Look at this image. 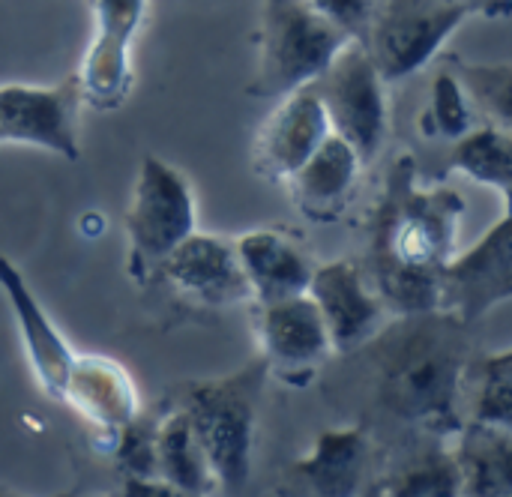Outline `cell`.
Returning a JSON list of instances; mask_svg holds the SVG:
<instances>
[{
    "label": "cell",
    "instance_id": "cell-29",
    "mask_svg": "<svg viewBox=\"0 0 512 497\" xmlns=\"http://www.w3.org/2000/svg\"><path fill=\"white\" fill-rule=\"evenodd\" d=\"M462 3L468 12H480V15H492V18H504L510 15L512 0H456Z\"/></svg>",
    "mask_w": 512,
    "mask_h": 497
},
{
    "label": "cell",
    "instance_id": "cell-12",
    "mask_svg": "<svg viewBox=\"0 0 512 497\" xmlns=\"http://www.w3.org/2000/svg\"><path fill=\"white\" fill-rule=\"evenodd\" d=\"M258 336L267 369L291 387H306L333 354L324 318L309 294L261 303Z\"/></svg>",
    "mask_w": 512,
    "mask_h": 497
},
{
    "label": "cell",
    "instance_id": "cell-5",
    "mask_svg": "<svg viewBox=\"0 0 512 497\" xmlns=\"http://www.w3.org/2000/svg\"><path fill=\"white\" fill-rule=\"evenodd\" d=\"M123 225L129 237L126 270L138 285H150L165 255L195 231V195L186 174L147 153Z\"/></svg>",
    "mask_w": 512,
    "mask_h": 497
},
{
    "label": "cell",
    "instance_id": "cell-13",
    "mask_svg": "<svg viewBox=\"0 0 512 497\" xmlns=\"http://www.w3.org/2000/svg\"><path fill=\"white\" fill-rule=\"evenodd\" d=\"M327 135L330 120L312 81L294 87L279 96V105L261 123L252 144V168L273 183H285Z\"/></svg>",
    "mask_w": 512,
    "mask_h": 497
},
{
    "label": "cell",
    "instance_id": "cell-7",
    "mask_svg": "<svg viewBox=\"0 0 512 497\" xmlns=\"http://www.w3.org/2000/svg\"><path fill=\"white\" fill-rule=\"evenodd\" d=\"M471 12L456 0H387L369 24L372 63L387 84L429 66Z\"/></svg>",
    "mask_w": 512,
    "mask_h": 497
},
{
    "label": "cell",
    "instance_id": "cell-26",
    "mask_svg": "<svg viewBox=\"0 0 512 497\" xmlns=\"http://www.w3.org/2000/svg\"><path fill=\"white\" fill-rule=\"evenodd\" d=\"M447 66L456 72L462 90L468 93L471 105H477L489 123L510 129L512 123V66L510 63H495V66H480V63H465L459 57H444Z\"/></svg>",
    "mask_w": 512,
    "mask_h": 497
},
{
    "label": "cell",
    "instance_id": "cell-6",
    "mask_svg": "<svg viewBox=\"0 0 512 497\" xmlns=\"http://www.w3.org/2000/svg\"><path fill=\"white\" fill-rule=\"evenodd\" d=\"M330 129L342 135L357 156L372 162L387 138L390 114H387V81L369 57V48L360 39H348L330 66L312 81Z\"/></svg>",
    "mask_w": 512,
    "mask_h": 497
},
{
    "label": "cell",
    "instance_id": "cell-24",
    "mask_svg": "<svg viewBox=\"0 0 512 497\" xmlns=\"http://www.w3.org/2000/svg\"><path fill=\"white\" fill-rule=\"evenodd\" d=\"M447 165L483 186L498 189L504 201H510L512 192V138L510 129H501L495 123L483 129H471L462 138L453 141Z\"/></svg>",
    "mask_w": 512,
    "mask_h": 497
},
{
    "label": "cell",
    "instance_id": "cell-27",
    "mask_svg": "<svg viewBox=\"0 0 512 497\" xmlns=\"http://www.w3.org/2000/svg\"><path fill=\"white\" fill-rule=\"evenodd\" d=\"M108 453L126 480H159L156 477V420L138 411L129 423H123L114 432Z\"/></svg>",
    "mask_w": 512,
    "mask_h": 497
},
{
    "label": "cell",
    "instance_id": "cell-10",
    "mask_svg": "<svg viewBox=\"0 0 512 497\" xmlns=\"http://www.w3.org/2000/svg\"><path fill=\"white\" fill-rule=\"evenodd\" d=\"M147 0H93V36L81 60L78 84L84 102L114 111L132 90V42L144 21Z\"/></svg>",
    "mask_w": 512,
    "mask_h": 497
},
{
    "label": "cell",
    "instance_id": "cell-20",
    "mask_svg": "<svg viewBox=\"0 0 512 497\" xmlns=\"http://www.w3.org/2000/svg\"><path fill=\"white\" fill-rule=\"evenodd\" d=\"M156 477L174 495L219 492L207 456L180 408H171L156 420Z\"/></svg>",
    "mask_w": 512,
    "mask_h": 497
},
{
    "label": "cell",
    "instance_id": "cell-8",
    "mask_svg": "<svg viewBox=\"0 0 512 497\" xmlns=\"http://www.w3.org/2000/svg\"><path fill=\"white\" fill-rule=\"evenodd\" d=\"M81 84L78 75L54 87L3 84L0 87V141L33 144L69 162L81 156Z\"/></svg>",
    "mask_w": 512,
    "mask_h": 497
},
{
    "label": "cell",
    "instance_id": "cell-9",
    "mask_svg": "<svg viewBox=\"0 0 512 497\" xmlns=\"http://www.w3.org/2000/svg\"><path fill=\"white\" fill-rule=\"evenodd\" d=\"M512 297L510 213H504L465 255L441 267L438 312L474 324Z\"/></svg>",
    "mask_w": 512,
    "mask_h": 497
},
{
    "label": "cell",
    "instance_id": "cell-22",
    "mask_svg": "<svg viewBox=\"0 0 512 497\" xmlns=\"http://www.w3.org/2000/svg\"><path fill=\"white\" fill-rule=\"evenodd\" d=\"M459 402L468 405L477 426L512 429V351L468 357L459 378Z\"/></svg>",
    "mask_w": 512,
    "mask_h": 497
},
{
    "label": "cell",
    "instance_id": "cell-4",
    "mask_svg": "<svg viewBox=\"0 0 512 497\" xmlns=\"http://www.w3.org/2000/svg\"><path fill=\"white\" fill-rule=\"evenodd\" d=\"M351 36L315 12L306 0H264L261 57L249 93L279 99L315 81Z\"/></svg>",
    "mask_w": 512,
    "mask_h": 497
},
{
    "label": "cell",
    "instance_id": "cell-18",
    "mask_svg": "<svg viewBox=\"0 0 512 497\" xmlns=\"http://www.w3.org/2000/svg\"><path fill=\"white\" fill-rule=\"evenodd\" d=\"M363 159L357 150L330 129V135L315 147V153L285 180L291 183L294 204L312 222H333L345 213L357 189Z\"/></svg>",
    "mask_w": 512,
    "mask_h": 497
},
{
    "label": "cell",
    "instance_id": "cell-11",
    "mask_svg": "<svg viewBox=\"0 0 512 497\" xmlns=\"http://www.w3.org/2000/svg\"><path fill=\"white\" fill-rule=\"evenodd\" d=\"M156 279H165L180 300L198 309H228L252 300L234 243L216 234L192 231L165 255L153 282Z\"/></svg>",
    "mask_w": 512,
    "mask_h": 497
},
{
    "label": "cell",
    "instance_id": "cell-25",
    "mask_svg": "<svg viewBox=\"0 0 512 497\" xmlns=\"http://www.w3.org/2000/svg\"><path fill=\"white\" fill-rule=\"evenodd\" d=\"M417 126L426 141H456L474 129V105H471L468 93L462 90L456 72L447 66V60L432 75L429 102L420 111Z\"/></svg>",
    "mask_w": 512,
    "mask_h": 497
},
{
    "label": "cell",
    "instance_id": "cell-3",
    "mask_svg": "<svg viewBox=\"0 0 512 497\" xmlns=\"http://www.w3.org/2000/svg\"><path fill=\"white\" fill-rule=\"evenodd\" d=\"M267 378L270 369L261 357L228 378L186 381L171 390L174 408L186 414L219 492H243L249 483L258 402Z\"/></svg>",
    "mask_w": 512,
    "mask_h": 497
},
{
    "label": "cell",
    "instance_id": "cell-1",
    "mask_svg": "<svg viewBox=\"0 0 512 497\" xmlns=\"http://www.w3.org/2000/svg\"><path fill=\"white\" fill-rule=\"evenodd\" d=\"M378 420L447 438L462 429L459 378L471 357L468 324L444 312L399 315L357 351Z\"/></svg>",
    "mask_w": 512,
    "mask_h": 497
},
{
    "label": "cell",
    "instance_id": "cell-19",
    "mask_svg": "<svg viewBox=\"0 0 512 497\" xmlns=\"http://www.w3.org/2000/svg\"><path fill=\"white\" fill-rule=\"evenodd\" d=\"M234 249L246 273V282L252 288V300L258 306L294 294H306L315 264L309 261L306 249L285 231L258 228L240 234Z\"/></svg>",
    "mask_w": 512,
    "mask_h": 497
},
{
    "label": "cell",
    "instance_id": "cell-17",
    "mask_svg": "<svg viewBox=\"0 0 512 497\" xmlns=\"http://www.w3.org/2000/svg\"><path fill=\"white\" fill-rule=\"evenodd\" d=\"M60 402L72 405L87 423L96 426L99 435L111 438L123 423H129L141 411L138 390L129 372L117 360L99 354L72 357Z\"/></svg>",
    "mask_w": 512,
    "mask_h": 497
},
{
    "label": "cell",
    "instance_id": "cell-14",
    "mask_svg": "<svg viewBox=\"0 0 512 497\" xmlns=\"http://www.w3.org/2000/svg\"><path fill=\"white\" fill-rule=\"evenodd\" d=\"M306 294L315 300L336 354H351L375 336L384 303L378 291H369L366 270L357 261L339 258L315 267Z\"/></svg>",
    "mask_w": 512,
    "mask_h": 497
},
{
    "label": "cell",
    "instance_id": "cell-15",
    "mask_svg": "<svg viewBox=\"0 0 512 497\" xmlns=\"http://www.w3.org/2000/svg\"><path fill=\"white\" fill-rule=\"evenodd\" d=\"M372 459V432L363 423L327 429L318 435L315 447L297 459L285 480L282 492L288 495H354L366 480Z\"/></svg>",
    "mask_w": 512,
    "mask_h": 497
},
{
    "label": "cell",
    "instance_id": "cell-2",
    "mask_svg": "<svg viewBox=\"0 0 512 497\" xmlns=\"http://www.w3.org/2000/svg\"><path fill=\"white\" fill-rule=\"evenodd\" d=\"M465 201L456 189L417 186V162L399 156L375 225L378 297L396 315L438 312L441 267L453 258Z\"/></svg>",
    "mask_w": 512,
    "mask_h": 497
},
{
    "label": "cell",
    "instance_id": "cell-23",
    "mask_svg": "<svg viewBox=\"0 0 512 497\" xmlns=\"http://www.w3.org/2000/svg\"><path fill=\"white\" fill-rule=\"evenodd\" d=\"M372 495L387 497H456L462 495V477L456 456L444 447H423L399 462L378 480Z\"/></svg>",
    "mask_w": 512,
    "mask_h": 497
},
{
    "label": "cell",
    "instance_id": "cell-28",
    "mask_svg": "<svg viewBox=\"0 0 512 497\" xmlns=\"http://www.w3.org/2000/svg\"><path fill=\"white\" fill-rule=\"evenodd\" d=\"M306 3L360 42L366 39V30L375 15V0H306Z\"/></svg>",
    "mask_w": 512,
    "mask_h": 497
},
{
    "label": "cell",
    "instance_id": "cell-21",
    "mask_svg": "<svg viewBox=\"0 0 512 497\" xmlns=\"http://www.w3.org/2000/svg\"><path fill=\"white\" fill-rule=\"evenodd\" d=\"M459 447L453 450L462 495L510 497L512 495V438L510 429H492L462 423Z\"/></svg>",
    "mask_w": 512,
    "mask_h": 497
},
{
    "label": "cell",
    "instance_id": "cell-16",
    "mask_svg": "<svg viewBox=\"0 0 512 497\" xmlns=\"http://www.w3.org/2000/svg\"><path fill=\"white\" fill-rule=\"evenodd\" d=\"M0 288H3V294H6V300H9V306L15 312L18 333H21L30 369L36 372V381L42 384L48 399L60 402L75 354L69 351V345L63 342V336L57 333L51 318L45 315L42 303L30 291L21 270L6 255H0Z\"/></svg>",
    "mask_w": 512,
    "mask_h": 497
}]
</instances>
